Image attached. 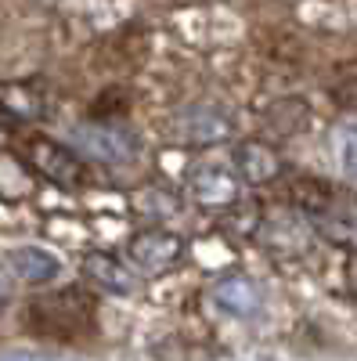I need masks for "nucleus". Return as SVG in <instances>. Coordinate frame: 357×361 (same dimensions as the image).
<instances>
[{"label":"nucleus","instance_id":"9d476101","mask_svg":"<svg viewBox=\"0 0 357 361\" xmlns=\"http://www.w3.org/2000/svg\"><path fill=\"white\" fill-rule=\"evenodd\" d=\"M227 116L213 105H195L177 116V134L192 145H217L220 137H227Z\"/></svg>","mask_w":357,"mask_h":361},{"label":"nucleus","instance_id":"2eb2a0df","mask_svg":"<svg viewBox=\"0 0 357 361\" xmlns=\"http://www.w3.org/2000/svg\"><path fill=\"white\" fill-rule=\"evenodd\" d=\"M332 152L343 177H357V123H339L332 130Z\"/></svg>","mask_w":357,"mask_h":361},{"label":"nucleus","instance_id":"9b49d317","mask_svg":"<svg viewBox=\"0 0 357 361\" xmlns=\"http://www.w3.org/2000/svg\"><path fill=\"white\" fill-rule=\"evenodd\" d=\"M80 271H83V279L91 282L94 289H101V293H119V296L137 293V279L108 253H87Z\"/></svg>","mask_w":357,"mask_h":361},{"label":"nucleus","instance_id":"423d86ee","mask_svg":"<svg viewBox=\"0 0 357 361\" xmlns=\"http://www.w3.org/2000/svg\"><path fill=\"white\" fill-rule=\"evenodd\" d=\"M231 166L238 173V180L249 188H263V185H275L282 177V156L275 152V145H267L263 137H246L231 148Z\"/></svg>","mask_w":357,"mask_h":361},{"label":"nucleus","instance_id":"7ed1b4c3","mask_svg":"<svg viewBox=\"0 0 357 361\" xmlns=\"http://www.w3.org/2000/svg\"><path fill=\"white\" fill-rule=\"evenodd\" d=\"M25 163L40 177H47L51 185H62V188H80L87 180L83 159L73 152V148H65L62 141L44 137V134H33L25 141Z\"/></svg>","mask_w":357,"mask_h":361},{"label":"nucleus","instance_id":"6e6552de","mask_svg":"<svg viewBox=\"0 0 357 361\" xmlns=\"http://www.w3.org/2000/svg\"><path fill=\"white\" fill-rule=\"evenodd\" d=\"M256 238L263 250H271L278 257H300L307 250V224L303 217H296L292 209H271L260 228H256Z\"/></svg>","mask_w":357,"mask_h":361},{"label":"nucleus","instance_id":"4468645a","mask_svg":"<svg viewBox=\"0 0 357 361\" xmlns=\"http://www.w3.org/2000/svg\"><path fill=\"white\" fill-rule=\"evenodd\" d=\"M267 123L278 134H300L307 127V105L303 102H278L267 109Z\"/></svg>","mask_w":357,"mask_h":361},{"label":"nucleus","instance_id":"a211bd4d","mask_svg":"<svg viewBox=\"0 0 357 361\" xmlns=\"http://www.w3.org/2000/svg\"><path fill=\"white\" fill-rule=\"evenodd\" d=\"M11 127H15V123H11L8 116H4V109H0V145H4V141L11 137Z\"/></svg>","mask_w":357,"mask_h":361},{"label":"nucleus","instance_id":"39448f33","mask_svg":"<svg viewBox=\"0 0 357 361\" xmlns=\"http://www.w3.org/2000/svg\"><path fill=\"white\" fill-rule=\"evenodd\" d=\"M127 253L148 275H166V271H173L184 260V238L166 228H144L130 238Z\"/></svg>","mask_w":357,"mask_h":361},{"label":"nucleus","instance_id":"f03ea898","mask_svg":"<svg viewBox=\"0 0 357 361\" xmlns=\"http://www.w3.org/2000/svg\"><path fill=\"white\" fill-rule=\"evenodd\" d=\"M94 318V304L87 296H80L76 289L65 293H51L40 296L37 304H29V322L40 333H54V336H73L76 329H87Z\"/></svg>","mask_w":357,"mask_h":361},{"label":"nucleus","instance_id":"dca6fc26","mask_svg":"<svg viewBox=\"0 0 357 361\" xmlns=\"http://www.w3.org/2000/svg\"><path fill=\"white\" fill-rule=\"evenodd\" d=\"M336 102H339L346 112H357V76H350V80H343V83L336 87Z\"/></svg>","mask_w":357,"mask_h":361},{"label":"nucleus","instance_id":"1a4fd4ad","mask_svg":"<svg viewBox=\"0 0 357 361\" xmlns=\"http://www.w3.org/2000/svg\"><path fill=\"white\" fill-rule=\"evenodd\" d=\"M8 271L25 286H47V282L58 279L62 260L44 246H18V250L8 253Z\"/></svg>","mask_w":357,"mask_h":361},{"label":"nucleus","instance_id":"ddd939ff","mask_svg":"<svg viewBox=\"0 0 357 361\" xmlns=\"http://www.w3.org/2000/svg\"><path fill=\"white\" fill-rule=\"evenodd\" d=\"M0 109L11 123H37L47 112V102L33 83H4L0 87Z\"/></svg>","mask_w":357,"mask_h":361},{"label":"nucleus","instance_id":"20e7f679","mask_svg":"<svg viewBox=\"0 0 357 361\" xmlns=\"http://www.w3.org/2000/svg\"><path fill=\"white\" fill-rule=\"evenodd\" d=\"M73 137L80 145V152H87L98 163L127 166L137 159V137L119 123H80Z\"/></svg>","mask_w":357,"mask_h":361},{"label":"nucleus","instance_id":"0eeeda50","mask_svg":"<svg viewBox=\"0 0 357 361\" xmlns=\"http://www.w3.org/2000/svg\"><path fill=\"white\" fill-rule=\"evenodd\" d=\"M311 228L325 238V243L357 253V199H343L336 192L318 214H311Z\"/></svg>","mask_w":357,"mask_h":361},{"label":"nucleus","instance_id":"f8f14e48","mask_svg":"<svg viewBox=\"0 0 357 361\" xmlns=\"http://www.w3.org/2000/svg\"><path fill=\"white\" fill-rule=\"evenodd\" d=\"M210 296H213V304H217L220 311H227V314H234V318H249V314L260 311V289H256L246 275H227V279H220V282L210 289Z\"/></svg>","mask_w":357,"mask_h":361},{"label":"nucleus","instance_id":"f3484780","mask_svg":"<svg viewBox=\"0 0 357 361\" xmlns=\"http://www.w3.org/2000/svg\"><path fill=\"white\" fill-rule=\"evenodd\" d=\"M11 296H15V286H11V275L0 267V311L11 307Z\"/></svg>","mask_w":357,"mask_h":361},{"label":"nucleus","instance_id":"f257e3e1","mask_svg":"<svg viewBox=\"0 0 357 361\" xmlns=\"http://www.w3.org/2000/svg\"><path fill=\"white\" fill-rule=\"evenodd\" d=\"M188 188H192L195 206L210 209V214H224V209L238 206V199H242V180H238L231 166V156H213V152L192 166Z\"/></svg>","mask_w":357,"mask_h":361},{"label":"nucleus","instance_id":"6ab92c4d","mask_svg":"<svg viewBox=\"0 0 357 361\" xmlns=\"http://www.w3.org/2000/svg\"><path fill=\"white\" fill-rule=\"evenodd\" d=\"M8 361H33V357H8Z\"/></svg>","mask_w":357,"mask_h":361}]
</instances>
